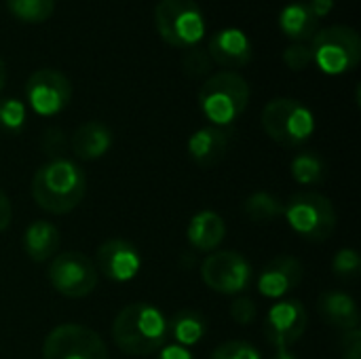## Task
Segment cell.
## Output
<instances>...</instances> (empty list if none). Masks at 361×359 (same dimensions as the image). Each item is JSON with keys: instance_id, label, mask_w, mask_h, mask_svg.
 <instances>
[{"instance_id": "obj_1", "label": "cell", "mask_w": 361, "mask_h": 359, "mask_svg": "<svg viewBox=\"0 0 361 359\" xmlns=\"http://www.w3.org/2000/svg\"><path fill=\"white\" fill-rule=\"evenodd\" d=\"M87 193V174L68 157L49 159L32 178V199L49 214L63 216L80 205Z\"/></svg>"}, {"instance_id": "obj_2", "label": "cell", "mask_w": 361, "mask_h": 359, "mask_svg": "<svg viewBox=\"0 0 361 359\" xmlns=\"http://www.w3.org/2000/svg\"><path fill=\"white\" fill-rule=\"evenodd\" d=\"M112 341L125 355H152L169 341L167 317L150 303L127 305L112 322Z\"/></svg>"}, {"instance_id": "obj_3", "label": "cell", "mask_w": 361, "mask_h": 359, "mask_svg": "<svg viewBox=\"0 0 361 359\" xmlns=\"http://www.w3.org/2000/svg\"><path fill=\"white\" fill-rule=\"evenodd\" d=\"M252 97L250 83L233 70H222L205 78L199 89V108L209 125L233 127L247 110Z\"/></svg>"}, {"instance_id": "obj_4", "label": "cell", "mask_w": 361, "mask_h": 359, "mask_svg": "<svg viewBox=\"0 0 361 359\" xmlns=\"http://www.w3.org/2000/svg\"><path fill=\"white\" fill-rule=\"evenodd\" d=\"M154 28L161 40L176 49H192L207 34V19L195 0H159Z\"/></svg>"}, {"instance_id": "obj_5", "label": "cell", "mask_w": 361, "mask_h": 359, "mask_svg": "<svg viewBox=\"0 0 361 359\" xmlns=\"http://www.w3.org/2000/svg\"><path fill=\"white\" fill-rule=\"evenodd\" d=\"M262 129L283 148H298L315 133V114L292 97H275L262 110Z\"/></svg>"}, {"instance_id": "obj_6", "label": "cell", "mask_w": 361, "mask_h": 359, "mask_svg": "<svg viewBox=\"0 0 361 359\" xmlns=\"http://www.w3.org/2000/svg\"><path fill=\"white\" fill-rule=\"evenodd\" d=\"M283 218L300 239L313 243L330 239L336 229V212L332 201L313 190L294 193L283 205Z\"/></svg>"}, {"instance_id": "obj_7", "label": "cell", "mask_w": 361, "mask_h": 359, "mask_svg": "<svg viewBox=\"0 0 361 359\" xmlns=\"http://www.w3.org/2000/svg\"><path fill=\"white\" fill-rule=\"evenodd\" d=\"M313 63L328 76H341L357 68L361 38L351 25H330L319 30L311 40Z\"/></svg>"}, {"instance_id": "obj_8", "label": "cell", "mask_w": 361, "mask_h": 359, "mask_svg": "<svg viewBox=\"0 0 361 359\" xmlns=\"http://www.w3.org/2000/svg\"><path fill=\"white\" fill-rule=\"evenodd\" d=\"M201 279L216 294L239 296L250 290L254 281V269L239 252H212L201 262Z\"/></svg>"}, {"instance_id": "obj_9", "label": "cell", "mask_w": 361, "mask_h": 359, "mask_svg": "<svg viewBox=\"0 0 361 359\" xmlns=\"http://www.w3.org/2000/svg\"><path fill=\"white\" fill-rule=\"evenodd\" d=\"M42 359H110V355L95 330L80 324H61L47 334Z\"/></svg>"}, {"instance_id": "obj_10", "label": "cell", "mask_w": 361, "mask_h": 359, "mask_svg": "<svg viewBox=\"0 0 361 359\" xmlns=\"http://www.w3.org/2000/svg\"><path fill=\"white\" fill-rule=\"evenodd\" d=\"M47 277L57 294L66 298H85L97 288L99 273L89 256L80 252H63L51 258Z\"/></svg>"}, {"instance_id": "obj_11", "label": "cell", "mask_w": 361, "mask_h": 359, "mask_svg": "<svg viewBox=\"0 0 361 359\" xmlns=\"http://www.w3.org/2000/svg\"><path fill=\"white\" fill-rule=\"evenodd\" d=\"M72 99V83L53 68H40L25 80V104L38 116H55Z\"/></svg>"}, {"instance_id": "obj_12", "label": "cell", "mask_w": 361, "mask_h": 359, "mask_svg": "<svg viewBox=\"0 0 361 359\" xmlns=\"http://www.w3.org/2000/svg\"><path fill=\"white\" fill-rule=\"evenodd\" d=\"M307 326L309 315L302 300L288 298L269 309L262 324V332L269 345H273L275 349H290L305 336Z\"/></svg>"}, {"instance_id": "obj_13", "label": "cell", "mask_w": 361, "mask_h": 359, "mask_svg": "<svg viewBox=\"0 0 361 359\" xmlns=\"http://www.w3.org/2000/svg\"><path fill=\"white\" fill-rule=\"evenodd\" d=\"M95 269L114 284L133 281L142 271V254L127 239H108L97 248Z\"/></svg>"}, {"instance_id": "obj_14", "label": "cell", "mask_w": 361, "mask_h": 359, "mask_svg": "<svg viewBox=\"0 0 361 359\" xmlns=\"http://www.w3.org/2000/svg\"><path fill=\"white\" fill-rule=\"evenodd\" d=\"M233 138H235L233 127L205 125V127L197 129L195 133H190V138L186 142L188 157L201 169L216 167L220 161L226 159V154L233 146Z\"/></svg>"}, {"instance_id": "obj_15", "label": "cell", "mask_w": 361, "mask_h": 359, "mask_svg": "<svg viewBox=\"0 0 361 359\" xmlns=\"http://www.w3.org/2000/svg\"><path fill=\"white\" fill-rule=\"evenodd\" d=\"M305 267L298 258L294 256H277L271 262L264 264L256 279V288L260 296L279 300L286 298L292 290H296L302 281Z\"/></svg>"}, {"instance_id": "obj_16", "label": "cell", "mask_w": 361, "mask_h": 359, "mask_svg": "<svg viewBox=\"0 0 361 359\" xmlns=\"http://www.w3.org/2000/svg\"><path fill=\"white\" fill-rule=\"evenodd\" d=\"M207 53L214 63L226 68V70H237L245 68L252 57H254V47L250 36L239 30V28H222L209 38Z\"/></svg>"}, {"instance_id": "obj_17", "label": "cell", "mask_w": 361, "mask_h": 359, "mask_svg": "<svg viewBox=\"0 0 361 359\" xmlns=\"http://www.w3.org/2000/svg\"><path fill=\"white\" fill-rule=\"evenodd\" d=\"M114 144L112 129L102 121H87L70 138V148L80 161H97L110 152Z\"/></svg>"}, {"instance_id": "obj_18", "label": "cell", "mask_w": 361, "mask_h": 359, "mask_svg": "<svg viewBox=\"0 0 361 359\" xmlns=\"http://www.w3.org/2000/svg\"><path fill=\"white\" fill-rule=\"evenodd\" d=\"M317 311L328 326L341 332H351L360 328L357 303L347 292H338V290L324 292L317 300Z\"/></svg>"}, {"instance_id": "obj_19", "label": "cell", "mask_w": 361, "mask_h": 359, "mask_svg": "<svg viewBox=\"0 0 361 359\" xmlns=\"http://www.w3.org/2000/svg\"><path fill=\"white\" fill-rule=\"evenodd\" d=\"M226 237V222L218 212L203 209L195 214L186 229V239L197 252H214Z\"/></svg>"}, {"instance_id": "obj_20", "label": "cell", "mask_w": 361, "mask_h": 359, "mask_svg": "<svg viewBox=\"0 0 361 359\" xmlns=\"http://www.w3.org/2000/svg\"><path fill=\"white\" fill-rule=\"evenodd\" d=\"M61 243L59 229L49 220H34L25 226L21 237V248L32 262H47L57 256Z\"/></svg>"}, {"instance_id": "obj_21", "label": "cell", "mask_w": 361, "mask_h": 359, "mask_svg": "<svg viewBox=\"0 0 361 359\" xmlns=\"http://www.w3.org/2000/svg\"><path fill=\"white\" fill-rule=\"evenodd\" d=\"M277 23L292 42H309L319 32V19L302 0L286 4L277 17Z\"/></svg>"}, {"instance_id": "obj_22", "label": "cell", "mask_w": 361, "mask_h": 359, "mask_svg": "<svg viewBox=\"0 0 361 359\" xmlns=\"http://www.w3.org/2000/svg\"><path fill=\"white\" fill-rule=\"evenodd\" d=\"M167 330H169V339L176 345L188 349V347L203 343V339L209 332V324L199 311L182 309L171 320H167Z\"/></svg>"}, {"instance_id": "obj_23", "label": "cell", "mask_w": 361, "mask_h": 359, "mask_svg": "<svg viewBox=\"0 0 361 359\" xmlns=\"http://www.w3.org/2000/svg\"><path fill=\"white\" fill-rule=\"evenodd\" d=\"M241 212L254 224H271L273 220L283 216V203L275 195L267 190H258L243 201Z\"/></svg>"}, {"instance_id": "obj_24", "label": "cell", "mask_w": 361, "mask_h": 359, "mask_svg": "<svg viewBox=\"0 0 361 359\" xmlns=\"http://www.w3.org/2000/svg\"><path fill=\"white\" fill-rule=\"evenodd\" d=\"M290 176L302 186H315L326 182L328 165L317 152H300L290 163Z\"/></svg>"}, {"instance_id": "obj_25", "label": "cell", "mask_w": 361, "mask_h": 359, "mask_svg": "<svg viewBox=\"0 0 361 359\" xmlns=\"http://www.w3.org/2000/svg\"><path fill=\"white\" fill-rule=\"evenodd\" d=\"M4 4L21 23H42L55 11V0H4Z\"/></svg>"}, {"instance_id": "obj_26", "label": "cell", "mask_w": 361, "mask_h": 359, "mask_svg": "<svg viewBox=\"0 0 361 359\" xmlns=\"http://www.w3.org/2000/svg\"><path fill=\"white\" fill-rule=\"evenodd\" d=\"M27 121L25 104L19 97H0V131L17 135Z\"/></svg>"}, {"instance_id": "obj_27", "label": "cell", "mask_w": 361, "mask_h": 359, "mask_svg": "<svg viewBox=\"0 0 361 359\" xmlns=\"http://www.w3.org/2000/svg\"><path fill=\"white\" fill-rule=\"evenodd\" d=\"M332 271L338 279H345V281H353L357 279L361 271V260L357 250L353 248H343L334 254L332 258Z\"/></svg>"}, {"instance_id": "obj_28", "label": "cell", "mask_w": 361, "mask_h": 359, "mask_svg": "<svg viewBox=\"0 0 361 359\" xmlns=\"http://www.w3.org/2000/svg\"><path fill=\"white\" fill-rule=\"evenodd\" d=\"M212 57L207 53V49L201 47H192L186 51L184 59H182V70L188 78H207L209 70H212Z\"/></svg>"}, {"instance_id": "obj_29", "label": "cell", "mask_w": 361, "mask_h": 359, "mask_svg": "<svg viewBox=\"0 0 361 359\" xmlns=\"http://www.w3.org/2000/svg\"><path fill=\"white\" fill-rule=\"evenodd\" d=\"M209 359H262L256 345L247 341H226L218 345Z\"/></svg>"}, {"instance_id": "obj_30", "label": "cell", "mask_w": 361, "mask_h": 359, "mask_svg": "<svg viewBox=\"0 0 361 359\" xmlns=\"http://www.w3.org/2000/svg\"><path fill=\"white\" fill-rule=\"evenodd\" d=\"M283 63L294 70V72H300V70H307L311 63H313V53H311V44L307 42H292L283 55H281Z\"/></svg>"}, {"instance_id": "obj_31", "label": "cell", "mask_w": 361, "mask_h": 359, "mask_svg": "<svg viewBox=\"0 0 361 359\" xmlns=\"http://www.w3.org/2000/svg\"><path fill=\"white\" fill-rule=\"evenodd\" d=\"M40 148L44 152L47 159H59V157H66V150H68V138L61 129L57 127H49L44 133H42V140H40Z\"/></svg>"}, {"instance_id": "obj_32", "label": "cell", "mask_w": 361, "mask_h": 359, "mask_svg": "<svg viewBox=\"0 0 361 359\" xmlns=\"http://www.w3.org/2000/svg\"><path fill=\"white\" fill-rule=\"evenodd\" d=\"M231 317L239 326H252L258 320V307L250 296H237L231 305Z\"/></svg>"}, {"instance_id": "obj_33", "label": "cell", "mask_w": 361, "mask_h": 359, "mask_svg": "<svg viewBox=\"0 0 361 359\" xmlns=\"http://www.w3.org/2000/svg\"><path fill=\"white\" fill-rule=\"evenodd\" d=\"M343 359H361V332L351 330L343 334Z\"/></svg>"}, {"instance_id": "obj_34", "label": "cell", "mask_w": 361, "mask_h": 359, "mask_svg": "<svg viewBox=\"0 0 361 359\" xmlns=\"http://www.w3.org/2000/svg\"><path fill=\"white\" fill-rule=\"evenodd\" d=\"M157 353H159V358L157 359H195L190 349L180 347V345H176V343H167V345H165L163 349H159Z\"/></svg>"}, {"instance_id": "obj_35", "label": "cell", "mask_w": 361, "mask_h": 359, "mask_svg": "<svg viewBox=\"0 0 361 359\" xmlns=\"http://www.w3.org/2000/svg\"><path fill=\"white\" fill-rule=\"evenodd\" d=\"M309 8H311V13L322 21L324 17H328L330 13H332V8H334V0H302Z\"/></svg>"}, {"instance_id": "obj_36", "label": "cell", "mask_w": 361, "mask_h": 359, "mask_svg": "<svg viewBox=\"0 0 361 359\" xmlns=\"http://www.w3.org/2000/svg\"><path fill=\"white\" fill-rule=\"evenodd\" d=\"M11 218H13V205H11V199H8V197H6V193L0 188V233L8 229Z\"/></svg>"}, {"instance_id": "obj_37", "label": "cell", "mask_w": 361, "mask_h": 359, "mask_svg": "<svg viewBox=\"0 0 361 359\" xmlns=\"http://www.w3.org/2000/svg\"><path fill=\"white\" fill-rule=\"evenodd\" d=\"M273 359H298L290 349H277L275 351V355H273Z\"/></svg>"}, {"instance_id": "obj_38", "label": "cell", "mask_w": 361, "mask_h": 359, "mask_svg": "<svg viewBox=\"0 0 361 359\" xmlns=\"http://www.w3.org/2000/svg\"><path fill=\"white\" fill-rule=\"evenodd\" d=\"M4 87H6V63H4V59L0 57V93H2Z\"/></svg>"}]
</instances>
